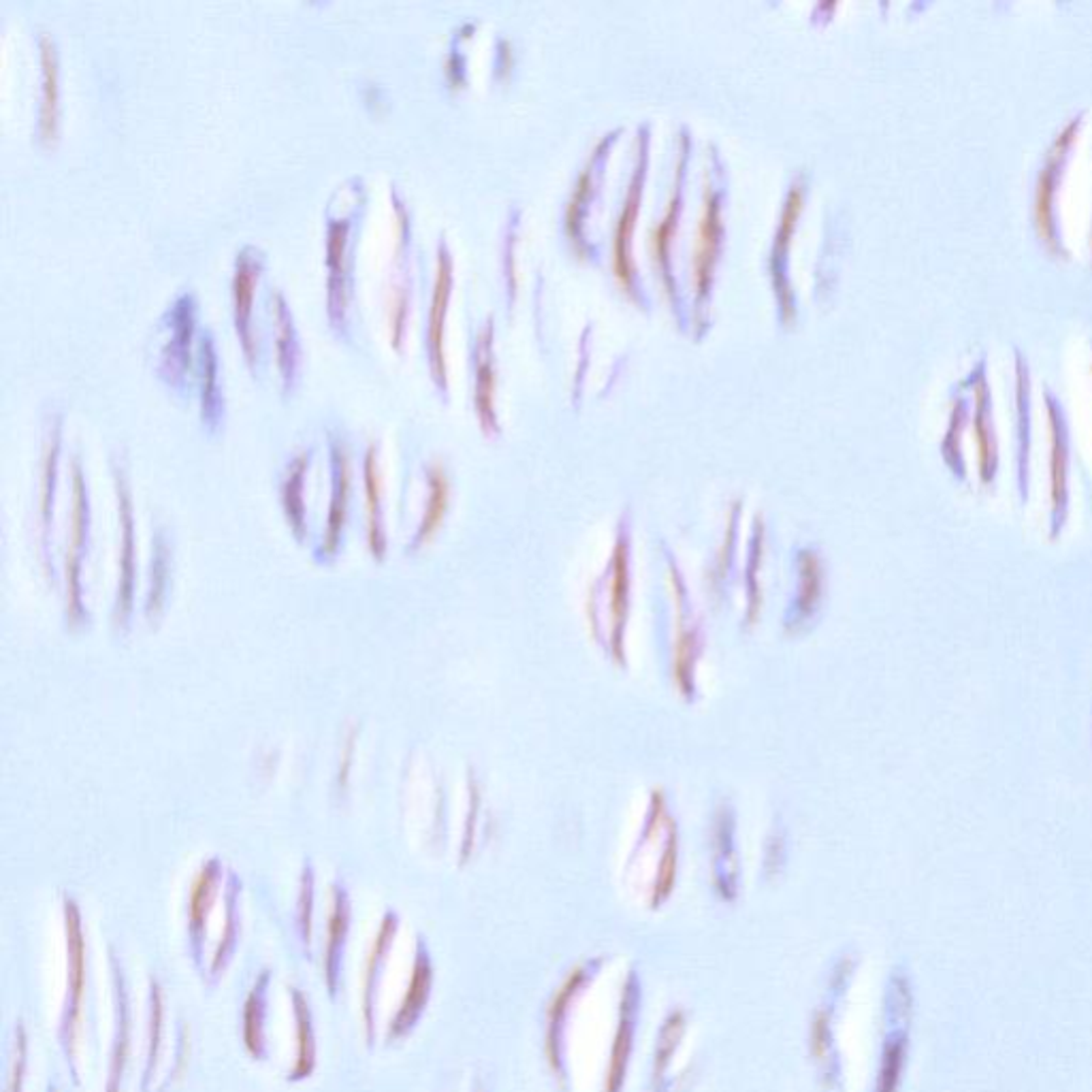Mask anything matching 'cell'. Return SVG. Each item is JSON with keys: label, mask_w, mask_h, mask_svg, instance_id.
Here are the masks:
<instances>
[{"label": "cell", "mask_w": 1092, "mask_h": 1092, "mask_svg": "<svg viewBox=\"0 0 1092 1092\" xmlns=\"http://www.w3.org/2000/svg\"><path fill=\"white\" fill-rule=\"evenodd\" d=\"M64 939H67V997H64L60 1018V1043L64 1056L71 1063V1073L77 1082V1037L81 1031V1012L86 997V937L81 926L79 909L73 901H64Z\"/></svg>", "instance_id": "cell-1"}, {"label": "cell", "mask_w": 1092, "mask_h": 1092, "mask_svg": "<svg viewBox=\"0 0 1092 1092\" xmlns=\"http://www.w3.org/2000/svg\"><path fill=\"white\" fill-rule=\"evenodd\" d=\"M399 931V918L395 914H386L380 922V928L376 937H373L367 960H365V973H363V994H361V1014L365 1024V1037L367 1046H373L376 1039V1003H378V988L384 975V967L388 963L390 948L395 945V937Z\"/></svg>", "instance_id": "cell-2"}, {"label": "cell", "mask_w": 1092, "mask_h": 1092, "mask_svg": "<svg viewBox=\"0 0 1092 1092\" xmlns=\"http://www.w3.org/2000/svg\"><path fill=\"white\" fill-rule=\"evenodd\" d=\"M431 986H433L431 958H429L425 943H422V939H418L416 941V950H414V965H412V973H410V982H407V988L403 992V999L399 1003L397 1014L390 1018V1022H388V1029H386V1041L388 1043H393V1041L405 1037L407 1033L414 1029V1024L418 1022V1018L422 1016V1012H425V1007L429 1003Z\"/></svg>", "instance_id": "cell-3"}, {"label": "cell", "mask_w": 1092, "mask_h": 1092, "mask_svg": "<svg viewBox=\"0 0 1092 1092\" xmlns=\"http://www.w3.org/2000/svg\"><path fill=\"white\" fill-rule=\"evenodd\" d=\"M720 211H722L720 197H717V192L707 182L703 209H700L698 224H696L694 250H692V280L698 295H705V290L711 282V271L715 265V254H717V246H720V233H722Z\"/></svg>", "instance_id": "cell-4"}, {"label": "cell", "mask_w": 1092, "mask_h": 1092, "mask_svg": "<svg viewBox=\"0 0 1092 1092\" xmlns=\"http://www.w3.org/2000/svg\"><path fill=\"white\" fill-rule=\"evenodd\" d=\"M452 286V258L448 254V248L444 243H439L437 248V267H435V282H433V295H431V307H429V352H431V367L435 378L439 382H446V354H444V316L446 305L450 297Z\"/></svg>", "instance_id": "cell-5"}, {"label": "cell", "mask_w": 1092, "mask_h": 1092, "mask_svg": "<svg viewBox=\"0 0 1092 1092\" xmlns=\"http://www.w3.org/2000/svg\"><path fill=\"white\" fill-rule=\"evenodd\" d=\"M265 263V256L260 250L246 246L235 260V273H233V303H235V322L237 331L243 341V350L248 352L250 358L256 354V341L250 329V309H252V295H254V280Z\"/></svg>", "instance_id": "cell-6"}, {"label": "cell", "mask_w": 1092, "mask_h": 1092, "mask_svg": "<svg viewBox=\"0 0 1092 1092\" xmlns=\"http://www.w3.org/2000/svg\"><path fill=\"white\" fill-rule=\"evenodd\" d=\"M641 186H643V171L636 169L626 192L624 207L622 211H619L615 233H613V269L619 284H622L626 290H630L634 284V263L630 256V243H632L636 218H639V209H641V194H643Z\"/></svg>", "instance_id": "cell-7"}, {"label": "cell", "mask_w": 1092, "mask_h": 1092, "mask_svg": "<svg viewBox=\"0 0 1092 1092\" xmlns=\"http://www.w3.org/2000/svg\"><path fill=\"white\" fill-rule=\"evenodd\" d=\"M350 931V903L341 888L333 890V907L327 922V935H324V982H327L329 994L335 999L337 984L341 975V960H344L346 939Z\"/></svg>", "instance_id": "cell-8"}, {"label": "cell", "mask_w": 1092, "mask_h": 1092, "mask_svg": "<svg viewBox=\"0 0 1092 1092\" xmlns=\"http://www.w3.org/2000/svg\"><path fill=\"white\" fill-rule=\"evenodd\" d=\"M111 967H113V988H116L113 990L116 992V1033H113L107 1092H120V1082H122V1075H124L128 1054H130V1007H128L124 975H122V969L118 967L116 956H111Z\"/></svg>", "instance_id": "cell-9"}, {"label": "cell", "mask_w": 1092, "mask_h": 1092, "mask_svg": "<svg viewBox=\"0 0 1092 1092\" xmlns=\"http://www.w3.org/2000/svg\"><path fill=\"white\" fill-rule=\"evenodd\" d=\"M220 882V867L216 862H209L194 877L190 896H188V933L192 939V952L201 954V941L205 937V922L211 911V905L216 901Z\"/></svg>", "instance_id": "cell-10"}, {"label": "cell", "mask_w": 1092, "mask_h": 1092, "mask_svg": "<svg viewBox=\"0 0 1092 1092\" xmlns=\"http://www.w3.org/2000/svg\"><path fill=\"white\" fill-rule=\"evenodd\" d=\"M290 1005L297 1031V1054L295 1065L288 1071V1080L299 1082L309 1078L316 1067V1035L312 1024V1009H309V1003L299 988H290Z\"/></svg>", "instance_id": "cell-11"}, {"label": "cell", "mask_w": 1092, "mask_h": 1092, "mask_svg": "<svg viewBox=\"0 0 1092 1092\" xmlns=\"http://www.w3.org/2000/svg\"><path fill=\"white\" fill-rule=\"evenodd\" d=\"M39 50H41V67H43V103H41V120L39 128L45 139L56 135L58 128V54L56 43L50 35L39 37Z\"/></svg>", "instance_id": "cell-12"}, {"label": "cell", "mask_w": 1092, "mask_h": 1092, "mask_svg": "<svg viewBox=\"0 0 1092 1092\" xmlns=\"http://www.w3.org/2000/svg\"><path fill=\"white\" fill-rule=\"evenodd\" d=\"M267 986L269 973L265 971L258 977L256 986L248 994L246 1007H243V1041L254 1058H265V1018H267Z\"/></svg>", "instance_id": "cell-13"}, {"label": "cell", "mask_w": 1092, "mask_h": 1092, "mask_svg": "<svg viewBox=\"0 0 1092 1092\" xmlns=\"http://www.w3.org/2000/svg\"><path fill=\"white\" fill-rule=\"evenodd\" d=\"M448 495H450V486H448V478L444 474V469L439 465H433L429 469V501H427L425 514H422V520H420V529H418V540L420 542L429 540V537L437 531L439 523H442V518H444L446 508H448Z\"/></svg>", "instance_id": "cell-14"}, {"label": "cell", "mask_w": 1092, "mask_h": 1092, "mask_svg": "<svg viewBox=\"0 0 1092 1092\" xmlns=\"http://www.w3.org/2000/svg\"><path fill=\"white\" fill-rule=\"evenodd\" d=\"M476 405L486 425H493V388L495 371L491 361V346H488V329L480 333V344L476 352Z\"/></svg>", "instance_id": "cell-15"}, {"label": "cell", "mask_w": 1092, "mask_h": 1092, "mask_svg": "<svg viewBox=\"0 0 1092 1092\" xmlns=\"http://www.w3.org/2000/svg\"><path fill=\"white\" fill-rule=\"evenodd\" d=\"M273 309H275V322H278V356L284 378L288 380L295 373L297 363V335L295 327H292V316L286 307V299L282 297L280 290L273 292Z\"/></svg>", "instance_id": "cell-16"}, {"label": "cell", "mask_w": 1092, "mask_h": 1092, "mask_svg": "<svg viewBox=\"0 0 1092 1092\" xmlns=\"http://www.w3.org/2000/svg\"><path fill=\"white\" fill-rule=\"evenodd\" d=\"M162 1018H165V1001H162V990L156 980L150 982V1016H148V1058H145V1075H143V1090H148L150 1080L154 1078V1069L160 1056L162 1046Z\"/></svg>", "instance_id": "cell-17"}, {"label": "cell", "mask_w": 1092, "mask_h": 1092, "mask_svg": "<svg viewBox=\"0 0 1092 1092\" xmlns=\"http://www.w3.org/2000/svg\"><path fill=\"white\" fill-rule=\"evenodd\" d=\"M677 214H679V188L671 192V199H668L662 220L654 224V229L649 231L651 254L656 256L658 265H662L666 280H668V248H671V237L677 226Z\"/></svg>", "instance_id": "cell-18"}, {"label": "cell", "mask_w": 1092, "mask_h": 1092, "mask_svg": "<svg viewBox=\"0 0 1092 1092\" xmlns=\"http://www.w3.org/2000/svg\"><path fill=\"white\" fill-rule=\"evenodd\" d=\"M365 491H367V510H369V540L371 549L376 551V542L382 540L380 533V474L376 465V446H369L365 454Z\"/></svg>", "instance_id": "cell-19"}, {"label": "cell", "mask_w": 1092, "mask_h": 1092, "mask_svg": "<svg viewBox=\"0 0 1092 1092\" xmlns=\"http://www.w3.org/2000/svg\"><path fill=\"white\" fill-rule=\"evenodd\" d=\"M820 562L813 553L801 558V594H798V615L807 617L820 600Z\"/></svg>", "instance_id": "cell-20"}, {"label": "cell", "mask_w": 1092, "mask_h": 1092, "mask_svg": "<svg viewBox=\"0 0 1092 1092\" xmlns=\"http://www.w3.org/2000/svg\"><path fill=\"white\" fill-rule=\"evenodd\" d=\"M201 363H203V412L211 416L218 412V393H216V352L214 339L209 333L201 337Z\"/></svg>", "instance_id": "cell-21"}, {"label": "cell", "mask_w": 1092, "mask_h": 1092, "mask_svg": "<svg viewBox=\"0 0 1092 1092\" xmlns=\"http://www.w3.org/2000/svg\"><path fill=\"white\" fill-rule=\"evenodd\" d=\"M801 209H803V188L794 186L790 190V194H788L784 214H781V224H779V233H777V250L779 252H786L790 237L794 233L796 220H798V216H801Z\"/></svg>", "instance_id": "cell-22"}, {"label": "cell", "mask_w": 1092, "mask_h": 1092, "mask_svg": "<svg viewBox=\"0 0 1092 1092\" xmlns=\"http://www.w3.org/2000/svg\"><path fill=\"white\" fill-rule=\"evenodd\" d=\"M26 1033H24V1026H20V1037H18V1046H15V1061H13V1069H11V1080H9V1092H22L24 1090V1073H26Z\"/></svg>", "instance_id": "cell-23"}, {"label": "cell", "mask_w": 1092, "mask_h": 1092, "mask_svg": "<svg viewBox=\"0 0 1092 1092\" xmlns=\"http://www.w3.org/2000/svg\"><path fill=\"white\" fill-rule=\"evenodd\" d=\"M299 924H301V937L309 945V939H312V882H309L307 886L303 884V890H301Z\"/></svg>", "instance_id": "cell-24"}]
</instances>
